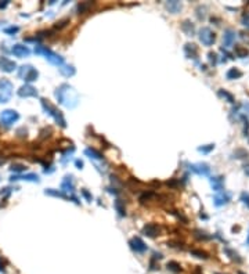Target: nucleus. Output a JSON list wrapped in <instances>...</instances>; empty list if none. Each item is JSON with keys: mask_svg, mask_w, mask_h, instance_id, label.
Instances as JSON below:
<instances>
[{"mask_svg": "<svg viewBox=\"0 0 249 274\" xmlns=\"http://www.w3.org/2000/svg\"><path fill=\"white\" fill-rule=\"evenodd\" d=\"M54 96L57 101L68 109H73L79 104V93L75 90L73 86L68 83H62L61 86H58L57 90L54 91Z\"/></svg>", "mask_w": 249, "mask_h": 274, "instance_id": "nucleus-1", "label": "nucleus"}, {"mask_svg": "<svg viewBox=\"0 0 249 274\" xmlns=\"http://www.w3.org/2000/svg\"><path fill=\"white\" fill-rule=\"evenodd\" d=\"M40 102H42V107H43L44 112H46L47 115L51 116V118L54 119V121L57 122V123L60 125L61 127H66V121H65V118H64L62 112H61V111L58 109L57 107H54V105H53L51 102H50L49 100H46V98H42V100H40Z\"/></svg>", "mask_w": 249, "mask_h": 274, "instance_id": "nucleus-2", "label": "nucleus"}, {"mask_svg": "<svg viewBox=\"0 0 249 274\" xmlns=\"http://www.w3.org/2000/svg\"><path fill=\"white\" fill-rule=\"evenodd\" d=\"M35 53L36 54L44 55V58H46L50 64H53V65H57V66L64 65V57L62 55L54 53L53 50H50L49 47L43 46V44H38V46H35Z\"/></svg>", "mask_w": 249, "mask_h": 274, "instance_id": "nucleus-3", "label": "nucleus"}, {"mask_svg": "<svg viewBox=\"0 0 249 274\" xmlns=\"http://www.w3.org/2000/svg\"><path fill=\"white\" fill-rule=\"evenodd\" d=\"M18 77L22 80H25L26 83H32L35 82L36 79L39 77V72L36 68H33L32 65H29V64H26V65H21L18 69Z\"/></svg>", "mask_w": 249, "mask_h": 274, "instance_id": "nucleus-4", "label": "nucleus"}, {"mask_svg": "<svg viewBox=\"0 0 249 274\" xmlns=\"http://www.w3.org/2000/svg\"><path fill=\"white\" fill-rule=\"evenodd\" d=\"M13 90L14 86L13 83L8 79H0V104H4V102H8L13 96Z\"/></svg>", "mask_w": 249, "mask_h": 274, "instance_id": "nucleus-5", "label": "nucleus"}, {"mask_svg": "<svg viewBox=\"0 0 249 274\" xmlns=\"http://www.w3.org/2000/svg\"><path fill=\"white\" fill-rule=\"evenodd\" d=\"M198 39H199V42H201L204 46L210 47L216 42V33L213 32L210 28L202 26L201 29L198 30Z\"/></svg>", "mask_w": 249, "mask_h": 274, "instance_id": "nucleus-6", "label": "nucleus"}, {"mask_svg": "<svg viewBox=\"0 0 249 274\" xmlns=\"http://www.w3.org/2000/svg\"><path fill=\"white\" fill-rule=\"evenodd\" d=\"M19 119V113L15 109H4L0 113V122L4 126H13L17 121Z\"/></svg>", "mask_w": 249, "mask_h": 274, "instance_id": "nucleus-7", "label": "nucleus"}, {"mask_svg": "<svg viewBox=\"0 0 249 274\" xmlns=\"http://www.w3.org/2000/svg\"><path fill=\"white\" fill-rule=\"evenodd\" d=\"M61 191H62L65 195H68V197L73 195V193H75V183H73V177H72L71 174H68V176H65L62 179V181H61Z\"/></svg>", "mask_w": 249, "mask_h": 274, "instance_id": "nucleus-8", "label": "nucleus"}, {"mask_svg": "<svg viewBox=\"0 0 249 274\" xmlns=\"http://www.w3.org/2000/svg\"><path fill=\"white\" fill-rule=\"evenodd\" d=\"M129 245H130V248H132V251H134L136 253H144V252H147V249H148V246L145 245V242H144L140 237L130 238Z\"/></svg>", "mask_w": 249, "mask_h": 274, "instance_id": "nucleus-9", "label": "nucleus"}, {"mask_svg": "<svg viewBox=\"0 0 249 274\" xmlns=\"http://www.w3.org/2000/svg\"><path fill=\"white\" fill-rule=\"evenodd\" d=\"M18 96L21 97V98H29V97H38V89L33 87L32 85H29V83H25L24 86H21V87L18 89Z\"/></svg>", "mask_w": 249, "mask_h": 274, "instance_id": "nucleus-10", "label": "nucleus"}, {"mask_svg": "<svg viewBox=\"0 0 249 274\" xmlns=\"http://www.w3.org/2000/svg\"><path fill=\"white\" fill-rule=\"evenodd\" d=\"M190 170L195 174H199V176H209L210 173V166L205 162H199V163H192L190 165Z\"/></svg>", "mask_w": 249, "mask_h": 274, "instance_id": "nucleus-11", "label": "nucleus"}, {"mask_svg": "<svg viewBox=\"0 0 249 274\" xmlns=\"http://www.w3.org/2000/svg\"><path fill=\"white\" fill-rule=\"evenodd\" d=\"M141 234H144L145 237H149V238H155L156 235L160 234V227L155 223H147L141 228Z\"/></svg>", "mask_w": 249, "mask_h": 274, "instance_id": "nucleus-12", "label": "nucleus"}, {"mask_svg": "<svg viewBox=\"0 0 249 274\" xmlns=\"http://www.w3.org/2000/svg\"><path fill=\"white\" fill-rule=\"evenodd\" d=\"M0 69L3 72H6V73H11V72H14L17 69V64L13 60L3 55V57H0Z\"/></svg>", "mask_w": 249, "mask_h": 274, "instance_id": "nucleus-13", "label": "nucleus"}, {"mask_svg": "<svg viewBox=\"0 0 249 274\" xmlns=\"http://www.w3.org/2000/svg\"><path fill=\"white\" fill-rule=\"evenodd\" d=\"M235 38H237V35H235L234 29H231V28L224 29V33H223V46H224V49L231 47L235 42Z\"/></svg>", "mask_w": 249, "mask_h": 274, "instance_id": "nucleus-14", "label": "nucleus"}, {"mask_svg": "<svg viewBox=\"0 0 249 274\" xmlns=\"http://www.w3.org/2000/svg\"><path fill=\"white\" fill-rule=\"evenodd\" d=\"M230 201H231V194L227 193V191L216 193V195L213 197V202H215L216 206H223V205L228 204Z\"/></svg>", "mask_w": 249, "mask_h": 274, "instance_id": "nucleus-15", "label": "nucleus"}, {"mask_svg": "<svg viewBox=\"0 0 249 274\" xmlns=\"http://www.w3.org/2000/svg\"><path fill=\"white\" fill-rule=\"evenodd\" d=\"M11 53L18 58H24V57H29L30 49L28 46H24V44H14L13 49H11Z\"/></svg>", "mask_w": 249, "mask_h": 274, "instance_id": "nucleus-16", "label": "nucleus"}, {"mask_svg": "<svg viewBox=\"0 0 249 274\" xmlns=\"http://www.w3.org/2000/svg\"><path fill=\"white\" fill-rule=\"evenodd\" d=\"M11 181H17V180H25V181H32V183H39L40 179L36 173H28V174H14L11 176Z\"/></svg>", "mask_w": 249, "mask_h": 274, "instance_id": "nucleus-17", "label": "nucleus"}, {"mask_svg": "<svg viewBox=\"0 0 249 274\" xmlns=\"http://www.w3.org/2000/svg\"><path fill=\"white\" fill-rule=\"evenodd\" d=\"M85 154H86V157H89L91 161H100V162H105V158H104V155L101 154L100 151H97L96 148H91V147H87V148L85 149Z\"/></svg>", "mask_w": 249, "mask_h": 274, "instance_id": "nucleus-18", "label": "nucleus"}, {"mask_svg": "<svg viewBox=\"0 0 249 274\" xmlns=\"http://www.w3.org/2000/svg\"><path fill=\"white\" fill-rule=\"evenodd\" d=\"M165 8L170 14H179L183 10V4L177 0H169V2H165Z\"/></svg>", "mask_w": 249, "mask_h": 274, "instance_id": "nucleus-19", "label": "nucleus"}, {"mask_svg": "<svg viewBox=\"0 0 249 274\" xmlns=\"http://www.w3.org/2000/svg\"><path fill=\"white\" fill-rule=\"evenodd\" d=\"M210 184H212L213 191H216V193L224 191V177L223 176H213V177H210Z\"/></svg>", "mask_w": 249, "mask_h": 274, "instance_id": "nucleus-20", "label": "nucleus"}, {"mask_svg": "<svg viewBox=\"0 0 249 274\" xmlns=\"http://www.w3.org/2000/svg\"><path fill=\"white\" fill-rule=\"evenodd\" d=\"M184 53L187 58H192V60H198V49L194 43H185L184 46Z\"/></svg>", "mask_w": 249, "mask_h": 274, "instance_id": "nucleus-21", "label": "nucleus"}, {"mask_svg": "<svg viewBox=\"0 0 249 274\" xmlns=\"http://www.w3.org/2000/svg\"><path fill=\"white\" fill-rule=\"evenodd\" d=\"M181 30L187 36H194L195 35V25H194L190 19H185V21L181 22Z\"/></svg>", "mask_w": 249, "mask_h": 274, "instance_id": "nucleus-22", "label": "nucleus"}, {"mask_svg": "<svg viewBox=\"0 0 249 274\" xmlns=\"http://www.w3.org/2000/svg\"><path fill=\"white\" fill-rule=\"evenodd\" d=\"M58 69H60L61 75H64V76H66V77L73 76V75L76 73V69H75L73 65H66V64H64V65H61Z\"/></svg>", "mask_w": 249, "mask_h": 274, "instance_id": "nucleus-23", "label": "nucleus"}, {"mask_svg": "<svg viewBox=\"0 0 249 274\" xmlns=\"http://www.w3.org/2000/svg\"><path fill=\"white\" fill-rule=\"evenodd\" d=\"M217 96L220 97V98L226 100V101H227V102H230V104H234V102H235L234 96H232V94L230 93V91L224 90V89H219V91H217Z\"/></svg>", "mask_w": 249, "mask_h": 274, "instance_id": "nucleus-24", "label": "nucleus"}, {"mask_svg": "<svg viewBox=\"0 0 249 274\" xmlns=\"http://www.w3.org/2000/svg\"><path fill=\"white\" fill-rule=\"evenodd\" d=\"M242 75L243 73L238 68H230L226 73V77L228 80H234V79H239V77H242Z\"/></svg>", "mask_w": 249, "mask_h": 274, "instance_id": "nucleus-25", "label": "nucleus"}, {"mask_svg": "<svg viewBox=\"0 0 249 274\" xmlns=\"http://www.w3.org/2000/svg\"><path fill=\"white\" fill-rule=\"evenodd\" d=\"M224 252H226V255H227V256H228L231 260H234L235 263H242V257H241L239 255H238L235 251H232L231 248H228V246H226V248H224Z\"/></svg>", "mask_w": 249, "mask_h": 274, "instance_id": "nucleus-26", "label": "nucleus"}, {"mask_svg": "<svg viewBox=\"0 0 249 274\" xmlns=\"http://www.w3.org/2000/svg\"><path fill=\"white\" fill-rule=\"evenodd\" d=\"M113 208L116 209V212L119 213V216H126V208H124V202L122 199H115L113 201Z\"/></svg>", "mask_w": 249, "mask_h": 274, "instance_id": "nucleus-27", "label": "nucleus"}, {"mask_svg": "<svg viewBox=\"0 0 249 274\" xmlns=\"http://www.w3.org/2000/svg\"><path fill=\"white\" fill-rule=\"evenodd\" d=\"M194 237H195L196 240H199V241H209V240H212V235H209L206 231L199 230V228L194 230Z\"/></svg>", "mask_w": 249, "mask_h": 274, "instance_id": "nucleus-28", "label": "nucleus"}, {"mask_svg": "<svg viewBox=\"0 0 249 274\" xmlns=\"http://www.w3.org/2000/svg\"><path fill=\"white\" fill-rule=\"evenodd\" d=\"M44 194L46 195H51V197H58V198H68V195H65L61 190H54V188H47L44 191Z\"/></svg>", "mask_w": 249, "mask_h": 274, "instance_id": "nucleus-29", "label": "nucleus"}, {"mask_svg": "<svg viewBox=\"0 0 249 274\" xmlns=\"http://www.w3.org/2000/svg\"><path fill=\"white\" fill-rule=\"evenodd\" d=\"M166 267H168V270L173 271V273H180V271H181V266H180V263L174 262V260H170V262H168Z\"/></svg>", "mask_w": 249, "mask_h": 274, "instance_id": "nucleus-30", "label": "nucleus"}, {"mask_svg": "<svg viewBox=\"0 0 249 274\" xmlns=\"http://www.w3.org/2000/svg\"><path fill=\"white\" fill-rule=\"evenodd\" d=\"M190 253L192 255V256L198 257V259H204V260L209 259V255H208L206 252H204V251H199V249H191Z\"/></svg>", "mask_w": 249, "mask_h": 274, "instance_id": "nucleus-31", "label": "nucleus"}, {"mask_svg": "<svg viewBox=\"0 0 249 274\" xmlns=\"http://www.w3.org/2000/svg\"><path fill=\"white\" fill-rule=\"evenodd\" d=\"M248 54H249V51H248V49H246V47L235 46V55H237V57L245 58V57H248Z\"/></svg>", "mask_w": 249, "mask_h": 274, "instance_id": "nucleus-32", "label": "nucleus"}, {"mask_svg": "<svg viewBox=\"0 0 249 274\" xmlns=\"http://www.w3.org/2000/svg\"><path fill=\"white\" fill-rule=\"evenodd\" d=\"M156 197V194L155 193H152V191H145L144 194H141L140 195V202L141 204H144V202H147V201H149V199H152V198H155Z\"/></svg>", "mask_w": 249, "mask_h": 274, "instance_id": "nucleus-33", "label": "nucleus"}, {"mask_svg": "<svg viewBox=\"0 0 249 274\" xmlns=\"http://www.w3.org/2000/svg\"><path fill=\"white\" fill-rule=\"evenodd\" d=\"M93 6V3L87 2V3H80V4H77V14H85L89 11V8Z\"/></svg>", "mask_w": 249, "mask_h": 274, "instance_id": "nucleus-34", "label": "nucleus"}, {"mask_svg": "<svg viewBox=\"0 0 249 274\" xmlns=\"http://www.w3.org/2000/svg\"><path fill=\"white\" fill-rule=\"evenodd\" d=\"M195 11H196V17H198V19H202V21H204V19L206 18V6H198Z\"/></svg>", "mask_w": 249, "mask_h": 274, "instance_id": "nucleus-35", "label": "nucleus"}, {"mask_svg": "<svg viewBox=\"0 0 249 274\" xmlns=\"http://www.w3.org/2000/svg\"><path fill=\"white\" fill-rule=\"evenodd\" d=\"M234 158H237V159H243V158H248V151L246 149H243V148H238V149H235L234 151Z\"/></svg>", "mask_w": 249, "mask_h": 274, "instance_id": "nucleus-36", "label": "nucleus"}, {"mask_svg": "<svg viewBox=\"0 0 249 274\" xmlns=\"http://www.w3.org/2000/svg\"><path fill=\"white\" fill-rule=\"evenodd\" d=\"M215 149V144H206V145H202V147H198V151L202 152V154H209L210 151Z\"/></svg>", "mask_w": 249, "mask_h": 274, "instance_id": "nucleus-37", "label": "nucleus"}, {"mask_svg": "<svg viewBox=\"0 0 249 274\" xmlns=\"http://www.w3.org/2000/svg\"><path fill=\"white\" fill-rule=\"evenodd\" d=\"M10 169H11V172H14V173H22V172L26 170V166L19 165V163H14Z\"/></svg>", "mask_w": 249, "mask_h": 274, "instance_id": "nucleus-38", "label": "nucleus"}, {"mask_svg": "<svg viewBox=\"0 0 249 274\" xmlns=\"http://www.w3.org/2000/svg\"><path fill=\"white\" fill-rule=\"evenodd\" d=\"M19 32V28L18 26H8L4 29V33L6 35H15V33Z\"/></svg>", "mask_w": 249, "mask_h": 274, "instance_id": "nucleus-39", "label": "nucleus"}, {"mask_svg": "<svg viewBox=\"0 0 249 274\" xmlns=\"http://www.w3.org/2000/svg\"><path fill=\"white\" fill-rule=\"evenodd\" d=\"M208 60H209V62L212 64V65H216V64H217V54L210 51L209 54H208Z\"/></svg>", "mask_w": 249, "mask_h": 274, "instance_id": "nucleus-40", "label": "nucleus"}, {"mask_svg": "<svg viewBox=\"0 0 249 274\" xmlns=\"http://www.w3.org/2000/svg\"><path fill=\"white\" fill-rule=\"evenodd\" d=\"M241 201H242V204L245 205L246 208H249V193L243 191V193L241 194Z\"/></svg>", "mask_w": 249, "mask_h": 274, "instance_id": "nucleus-41", "label": "nucleus"}, {"mask_svg": "<svg viewBox=\"0 0 249 274\" xmlns=\"http://www.w3.org/2000/svg\"><path fill=\"white\" fill-rule=\"evenodd\" d=\"M80 194H82V197H85V199H86L87 202H91V201H93V195H91V194L89 193V191L86 190V188H83V190L80 191Z\"/></svg>", "mask_w": 249, "mask_h": 274, "instance_id": "nucleus-42", "label": "nucleus"}, {"mask_svg": "<svg viewBox=\"0 0 249 274\" xmlns=\"http://www.w3.org/2000/svg\"><path fill=\"white\" fill-rule=\"evenodd\" d=\"M168 245L172 246V248H177V249H183V248H184V244H183V242H177V241H169Z\"/></svg>", "mask_w": 249, "mask_h": 274, "instance_id": "nucleus-43", "label": "nucleus"}, {"mask_svg": "<svg viewBox=\"0 0 249 274\" xmlns=\"http://www.w3.org/2000/svg\"><path fill=\"white\" fill-rule=\"evenodd\" d=\"M170 213H173V215H174V216H176V217H177V219H179V220H181V221H183V223H187V221H188V219H187V217H185V216H184V215H181V213H177V210H172V212H170Z\"/></svg>", "mask_w": 249, "mask_h": 274, "instance_id": "nucleus-44", "label": "nucleus"}, {"mask_svg": "<svg viewBox=\"0 0 249 274\" xmlns=\"http://www.w3.org/2000/svg\"><path fill=\"white\" fill-rule=\"evenodd\" d=\"M69 24V19L68 18H65V19H62V21H60L57 25H55V28H58V29H61V28H64V26H66V25Z\"/></svg>", "mask_w": 249, "mask_h": 274, "instance_id": "nucleus-45", "label": "nucleus"}, {"mask_svg": "<svg viewBox=\"0 0 249 274\" xmlns=\"http://www.w3.org/2000/svg\"><path fill=\"white\" fill-rule=\"evenodd\" d=\"M166 184H168L169 187H177V185H180V183H179V180L172 179V180H168V181H166Z\"/></svg>", "mask_w": 249, "mask_h": 274, "instance_id": "nucleus-46", "label": "nucleus"}, {"mask_svg": "<svg viewBox=\"0 0 249 274\" xmlns=\"http://www.w3.org/2000/svg\"><path fill=\"white\" fill-rule=\"evenodd\" d=\"M241 107H242L243 111H245V115L249 116V102H243V104H241Z\"/></svg>", "mask_w": 249, "mask_h": 274, "instance_id": "nucleus-47", "label": "nucleus"}, {"mask_svg": "<svg viewBox=\"0 0 249 274\" xmlns=\"http://www.w3.org/2000/svg\"><path fill=\"white\" fill-rule=\"evenodd\" d=\"M242 22H243V25H245V26L249 28V14H245V15H243Z\"/></svg>", "mask_w": 249, "mask_h": 274, "instance_id": "nucleus-48", "label": "nucleus"}, {"mask_svg": "<svg viewBox=\"0 0 249 274\" xmlns=\"http://www.w3.org/2000/svg\"><path fill=\"white\" fill-rule=\"evenodd\" d=\"M107 191H108V193H111V194H115V195H118V194H119V191L116 190L115 187H113V188L112 187H107Z\"/></svg>", "mask_w": 249, "mask_h": 274, "instance_id": "nucleus-49", "label": "nucleus"}, {"mask_svg": "<svg viewBox=\"0 0 249 274\" xmlns=\"http://www.w3.org/2000/svg\"><path fill=\"white\" fill-rule=\"evenodd\" d=\"M241 35V38L243 39V40H246V42H249V33H245V32H241L239 33Z\"/></svg>", "mask_w": 249, "mask_h": 274, "instance_id": "nucleus-50", "label": "nucleus"}, {"mask_svg": "<svg viewBox=\"0 0 249 274\" xmlns=\"http://www.w3.org/2000/svg\"><path fill=\"white\" fill-rule=\"evenodd\" d=\"M75 165H76L77 169H82V168H83V162H82V161H79V159L75 161Z\"/></svg>", "mask_w": 249, "mask_h": 274, "instance_id": "nucleus-51", "label": "nucleus"}, {"mask_svg": "<svg viewBox=\"0 0 249 274\" xmlns=\"http://www.w3.org/2000/svg\"><path fill=\"white\" fill-rule=\"evenodd\" d=\"M8 0H4V2H0V10H2V8H6L8 6Z\"/></svg>", "mask_w": 249, "mask_h": 274, "instance_id": "nucleus-52", "label": "nucleus"}, {"mask_svg": "<svg viewBox=\"0 0 249 274\" xmlns=\"http://www.w3.org/2000/svg\"><path fill=\"white\" fill-rule=\"evenodd\" d=\"M243 172L249 176V163H245V165H243Z\"/></svg>", "mask_w": 249, "mask_h": 274, "instance_id": "nucleus-53", "label": "nucleus"}, {"mask_svg": "<svg viewBox=\"0 0 249 274\" xmlns=\"http://www.w3.org/2000/svg\"><path fill=\"white\" fill-rule=\"evenodd\" d=\"M246 245L249 246V234H248V238H246Z\"/></svg>", "mask_w": 249, "mask_h": 274, "instance_id": "nucleus-54", "label": "nucleus"}, {"mask_svg": "<svg viewBox=\"0 0 249 274\" xmlns=\"http://www.w3.org/2000/svg\"><path fill=\"white\" fill-rule=\"evenodd\" d=\"M238 274H245V273H242V271H238Z\"/></svg>", "mask_w": 249, "mask_h": 274, "instance_id": "nucleus-55", "label": "nucleus"}, {"mask_svg": "<svg viewBox=\"0 0 249 274\" xmlns=\"http://www.w3.org/2000/svg\"><path fill=\"white\" fill-rule=\"evenodd\" d=\"M2 270H3V268H2V264H0V271H2Z\"/></svg>", "mask_w": 249, "mask_h": 274, "instance_id": "nucleus-56", "label": "nucleus"}, {"mask_svg": "<svg viewBox=\"0 0 249 274\" xmlns=\"http://www.w3.org/2000/svg\"><path fill=\"white\" fill-rule=\"evenodd\" d=\"M215 274H221V273H215Z\"/></svg>", "mask_w": 249, "mask_h": 274, "instance_id": "nucleus-57", "label": "nucleus"}]
</instances>
